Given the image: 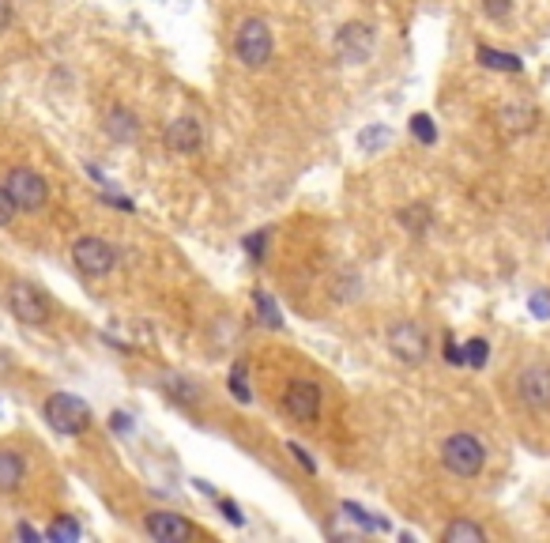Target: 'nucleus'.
I'll use <instances>...</instances> for the list:
<instances>
[{"label": "nucleus", "instance_id": "13", "mask_svg": "<svg viewBox=\"0 0 550 543\" xmlns=\"http://www.w3.org/2000/svg\"><path fill=\"white\" fill-rule=\"evenodd\" d=\"M498 121H502L509 132H532L535 121H539V110H535L528 99H517V102H505L498 110Z\"/></svg>", "mask_w": 550, "mask_h": 543}, {"label": "nucleus", "instance_id": "5", "mask_svg": "<svg viewBox=\"0 0 550 543\" xmlns=\"http://www.w3.org/2000/svg\"><path fill=\"white\" fill-rule=\"evenodd\" d=\"M8 310H12V317H16L19 325H31V329H38V325H46L49 321L46 295L27 280H16L8 287Z\"/></svg>", "mask_w": 550, "mask_h": 543}, {"label": "nucleus", "instance_id": "7", "mask_svg": "<svg viewBox=\"0 0 550 543\" xmlns=\"http://www.w3.org/2000/svg\"><path fill=\"white\" fill-rule=\"evenodd\" d=\"M389 347L392 355L407 366H422L426 355H430V340H426V332L415 325V321H400V325H392L389 329Z\"/></svg>", "mask_w": 550, "mask_h": 543}, {"label": "nucleus", "instance_id": "15", "mask_svg": "<svg viewBox=\"0 0 550 543\" xmlns=\"http://www.w3.org/2000/svg\"><path fill=\"white\" fill-rule=\"evenodd\" d=\"M27 476V464L19 457L16 449H0V494L19 491V483Z\"/></svg>", "mask_w": 550, "mask_h": 543}, {"label": "nucleus", "instance_id": "10", "mask_svg": "<svg viewBox=\"0 0 550 543\" xmlns=\"http://www.w3.org/2000/svg\"><path fill=\"white\" fill-rule=\"evenodd\" d=\"M373 53V27L370 23H347L336 34V57L347 61V65H362L370 61Z\"/></svg>", "mask_w": 550, "mask_h": 543}, {"label": "nucleus", "instance_id": "31", "mask_svg": "<svg viewBox=\"0 0 550 543\" xmlns=\"http://www.w3.org/2000/svg\"><path fill=\"white\" fill-rule=\"evenodd\" d=\"M110 427H114L117 434H129V430H132V419H129V415L114 412V415H110Z\"/></svg>", "mask_w": 550, "mask_h": 543}, {"label": "nucleus", "instance_id": "12", "mask_svg": "<svg viewBox=\"0 0 550 543\" xmlns=\"http://www.w3.org/2000/svg\"><path fill=\"white\" fill-rule=\"evenodd\" d=\"M147 536H155L159 543H185L189 536H193V525L185 521V517H178V513H170V510H155V513H147Z\"/></svg>", "mask_w": 550, "mask_h": 543}, {"label": "nucleus", "instance_id": "16", "mask_svg": "<svg viewBox=\"0 0 550 543\" xmlns=\"http://www.w3.org/2000/svg\"><path fill=\"white\" fill-rule=\"evenodd\" d=\"M475 57H479V65L494 68V72H520V68H524V61H520L517 53L490 50V46H479V50H475Z\"/></svg>", "mask_w": 550, "mask_h": 543}, {"label": "nucleus", "instance_id": "18", "mask_svg": "<svg viewBox=\"0 0 550 543\" xmlns=\"http://www.w3.org/2000/svg\"><path fill=\"white\" fill-rule=\"evenodd\" d=\"M400 223H404L407 231L422 234L426 227H430V208H422V204H415V208H404V212H400Z\"/></svg>", "mask_w": 550, "mask_h": 543}, {"label": "nucleus", "instance_id": "26", "mask_svg": "<svg viewBox=\"0 0 550 543\" xmlns=\"http://www.w3.org/2000/svg\"><path fill=\"white\" fill-rule=\"evenodd\" d=\"M483 12L490 19H505L513 12V0H483Z\"/></svg>", "mask_w": 550, "mask_h": 543}, {"label": "nucleus", "instance_id": "11", "mask_svg": "<svg viewBox=\"0 0 550 543\" xmlns=\"http://www.w3.org/2000/svg\"><path fill=\"white\" fill-rule=\"evenodd\" d=\"M166 151H174V155H193L200 151L204 144V132H200V121L196 117H174L170 125H166Z\"/></svg>", "mask_w": 550, "mask_h": 543}, {"label": "nucleus", "instance_id": "9", "mask_svg": "<svg viewBox=\"0 0 550 543\" xmlns=\"http://www.w3.org/2000/svg\"><path fill=\"white\" fill-rule=\"evenodd\" d=\"M517 396H520V404H528L532 412H547L550 408V366H543V362L524 366L517 378Z\"/></svg>", "mask_w": 550, "mask_h": 543}, {"label": "nucleus", "instance_id": "27", "mask_svg": "<svg viewBox=\"0 0 550 543\" xmlns=\"http://www.w3.org/2000/svg\"><path fill=\"white\" fill-rule=\"evenodd\" d=\"M12 215H16V200L8 197V189L0 185V227H8V223H12Z\"/></svg>", "mask_w": 550, "mask_h": 543}, {"label": "nucleus", "instance_id": "6", "mask_svg": "<svg viewBox=\"0 0 550 543\" xmlns=\"http://www.w3.org/2000/svg\"><path fill=\"white\" fill-rule=\"evenodd\" d=\"M72 261H76V268H80L83 276H106V272H114L117 253L106 238L83 234V238L72 242Z\"/></svg>", "mask_w": 550, "mask_h": 543}, {"label": "nucleus", "instance_id": "35", "mask_svg": "<svg viewBox=\"0 0 550 543\" xmlns=\"http://www.w3.org/2000/svg\"><path fill=\"white\" fill-rule=\"evenodd\" d=\"M4 27H8V4L0 0V31H4Z\"/></svg>", "mask_w": 550, "mask_h": 543}, {"label": "nucleus", "instance_id": "17", "mask_svg": "<svg viewBox=\"0 0 550 543\" xmlns=\"http://www.w3.org/2000/svg\"><path fill=\"white\" fill-rule=\"evenodd\" d=\"M486 540V528L475 525V521H453L445 525L441 532V543H483Z\"/></svg>", "mask_w": 550, "mask_h": 543}, {"label": "nucleus", "instance_id": "20", "mask_svg": "<svg viewBox=\"0 0 550 543\" xmlns=\"http://www.w3.org/2000/svg\"><path fill=\"white\" fill-rule=\"evenodd\" d=\"M411 132H415V140H419V144H434V140H437L434 117H430V114H415V117H411Z\"/></svg>", "mask_w": 550, "mask_h": 543}, {"label": "nucleus", "instance_id": "22", "mask_svg": "<svg viewBox=\"0 0 550 543\" xmlns=\"http://www.w3.org/2000/svg\"><path fill=\"white\" fill-rule=\"evenodd\" d=\"M46 540H80V525L76 521H53L46 528Z\"/></svg>", "mask_w": 550, "mask_h": 543}, {"label": "nucleus", "instance_id": "34", "mask_svg": "<svg viewBox=\"0 0 550 543\" xmlns=\"http://www.w3.org/2000/svg\"><path fill=\"white\" fill-rule=\"evenodd\" d=\"M16 536H19V540H31V543H38V532H34L31 525H19V528H16Z\"/></svg>", "mask_w": 550, "mask_h": 543}, {"label": "nucleus", "instance_id": "3", "mask_svg": "<svg viewBox=\"0 0 550 543\" xmlns=\"http://www.w3.org/2000/svg\"><path fill=\"white\" fill-rule=\"evenodd\" d=\"M4 189H8V197L16 200L19 212H42L49 200L46 178L38 170H31V166H12L4 174Z\"/></svg>", "mask_w": 550, "mask_h": 543}, {"label": "nucleus", "instance_id": "21", "mask_svg": "<svg viewBox=\"0 0 550 543\" xmlns=\"http://www.w3.org/2000/svg\"><path fill=\"white\" fill-rule=\"evenodd\" d=\"M257 313L268 329H279V325H283V313H279V306H275L268 295H257Z\"/></svg>", "mask_w": 550, "mask_h": 543}, {"label": "nucleus", "instance_id": "30", "mask_svg": "<svg viewBox=\"0 0 550 543\" xmlns=\"http://www.w3.org/2000/svg\"><path fill=\"white\" fill-rule=\"evenodd\" d=\"M381 140H389V132L385 129H373V132H362V148L370 151L373 144H381Z\"/></svg>", "mask_w": 550, "mask_h": 543}, {"label": "nucleus", "instance_id": "25", "mask_svg": "<svg viewBox=\"0 0 550 543\" xmlns=\"http://www.w3.org/2000/svg\"><path fill=\"white\" fill-rule=\"evenodd\" d=\"M343 510H347V517H351V521H358L362 528H385L381 521H373V517L362 510V506H355V502H343Z\"/></svg>", "mask_w": 550, "mask_h": 543}, {"label": "nucleus", "instance_id": "8", "mask_svg": "<svg viewBox=\"0 0 550 543\" xmlns=\"http://www.w3.org/2000/svg\"><path fill=\"white\" fill-rule=\"evenodd\" d=\"M283 404H287V412H291L298 423H317V415H321V385L306 378L287 381Z\"/></svg>", "mask_w": 550, "mask_h": 543}, {"label": "nucleus", "instance_id": "28", "mask_svg": "<svg viewBox=\"0 0 550 543\" xmlns=\"http://www.w3.org/2000/svg\"><path fill=\"white\" fill-rule=\"evenodd\" d=\"M264 242H268V231H257L245 238V249H249L253 257H264Z\"/></svg>", "mask_w": 550, "mask_h": 543}, {"label": "nucleus", "instance_id": "14", "mask_svg": "<svg viewBox=\"0 0 550 543\" xmlns=\"http://www.w3.org/2000/svg\"><path fill=\"white\" fill-rule=\"evenodd\" d=\"M106 132L114 136L117 144H132V140L140 136V121H136V114H132V110H125V106H114V110L106 114Z\"/></svg>", "mask_w": 550, "mask_h": 543}, {"label": "nucleus", "instance_id": "2", "mask_svg": "<svg viewBox=\"0 0 550 543\" xmlns=\"http://www.w3.org/2000/svg\"><path fill=\"white\" fill-rule=\"evenodd\" d=\"M441 464L460 479H471L483 472L486 464V445L475 434H453L441 445Z\"/></svg>", "mask_w": 550, "mask_h": 543}, {"label": "nucleus", "instance_id": "29", "mask_svg": "<svg viewBox=\"0 0 550 543\" xmlns=\"http://www.w3.org/2000/svg\"><path fill=\"white\" fill-rule=\"evenodd\" d=\"M445 362H449V366H464V347H456L453 340H449V344H445Z\"/></svg>", "mask_w": 550, "mask_h": 543}, {"label": "nucleus", "instance_id": "4", "mask_svg": "<svg viewBox=\"0 0 550 543\" xmlns=\"http://www.w3.org/2000/svg\"><path fill=\"white\" fill-rule=\"evenodd\" d=\"M46 423L57 434H83V430L91 427V408L83 404L80 396L53 393L46 400Z\"/></svg>", "mask_w": 550, "mask_h": 543}, {"label": "nucleus", "instance_id": "1", "mask_svg": "<svg viewBox=\"0 0 550 543\" xmlns=\"http://www.w3.org/2000/svg\"><path fill=\"white\" fill-rule=\"evenodd\" d=\"M272 50L275 42L264 19L249 16L238 23V31H234V57H238L245 68H264L272 61Z\"/></svg>", "mask_w": 550, "mask_h": 543}, {"label": "nucleus", "instance_id": "23", "mask_svg": "<svg viewBox=\"0 0 550 543\" xmlns=\"http://www.w3.org/2000/svg\"><path fill=\"white\" fill-rule=\"evenodd\" d=\"M230 393H234V400H245V404H249V381H245V366L242 362H238V366H234V370H230Z\"/></svg>", "mask_w": 550, "mask_h": 543}, {"label": "nucleus", "instance_id": "24", "mask_svg": "<svg viewBox=\"0 0 550 543\" xmlns=\"http://www.w3.org/2000/svg\"><path fill=\"white\" fill-rule=\"evenodd\" d=\"M528 310H532L539 321H550V291H532V298H528Z\"/></svg>", "mask_w": 550, "mask_h": 543}, {"label": "nucleus", "instance_id": "32", "mask_svg": "<svg viewBox=\"0 0 550 543\" xmlns=\"http://www.w3.org/2000/svg\"><path fill=\"white\" fill-rule=\"evenodd\" d=\"M219 506H223V513H227V521H230V525H242V521H245L242 513H238V506H234V502H230V498H223V502H219Z\"/></svg>", "mask_w": 550, "mask_h": 543}, {"label": "nucleus", "instance_id": "19", "mask_svg": "<svg viewBox=\"0 0 550 543\" xmlns=\"http://www.w3.org/2000/svg\"><path fill=\"white\" fill-rule=\"evenodd\" d=\"M486 359H490V344H486V340H468V344H464V366L483 370Z\"/></svg>", "mask_w": 550, "mask_h": 543}, {"label": "nucleus", "instance_id": "33", "mask_svg": "<svg viewBox=\"0 0 550 543\" xmlns=\"http://www.w3.org/2000/svg\"><path fill=\"white\" fill-rule=\"evenodd\" d=\"M291 453H294V461H298V464H306L309 472L317 468V464H313V457H309V453H306V449H302V445H294V442H291Z\"/></svg>", "mask_w": 550, "mask_h": 543}]
</instances>
